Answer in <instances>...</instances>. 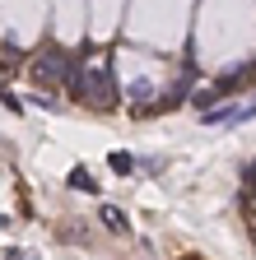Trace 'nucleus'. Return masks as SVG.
<instances>
[{"instance_id":"f257e3e1","label":"nucleus","mask_w":256,"mask_h":260,"mask_svg":"<svg viewBox=\"0 0 256 260\" xmlns=\"http://www.w3.org/2000/svg\"><path fill=\"white\" fill-rule=\"evenodd\" d=\"M70 98H75V103H89V107H98V112L117 107L121 88H117V75H112V65H93V70L75 75V84H70Z\"/></svg>"},{"instance_id":"f03ea898","label":"nucleus","mask_w":256,"mask_h":260,"mask_svg":"<svg viewBox=\"0 0 256 260\" xmlns=\"http://www.w3.org/2000/svg\"><path fill=\"white\" fill-rule=\"evenodd\" d=\"M33 79H66V84H75V70H70V60H66V51H56V47H47L38 60H33Z\"/></svg>"},{"instance_id":"7ed1b4c3","label":"nucleus","mask_w":256,"mask_h":260,"mask_svg":"<svg viewBox=\"0 0 256 260\" xmlns=\"http://www.w3.org/2000/svg\"><path fill=\"white\" fill-rule=\"evenodd\" d=\"M205 125H242V103H229V107H219V112H201Z\"/></svg>"},{"instance_id":"20e7f679","label":"nucleus","mask_w":256,"mask_h":260,"mask_svg":"<svg viewBox=\"0 0 256 260\" xmlns=\"http://www.w3.org/2000/svg\"><path fill=\"white\" fill-rule=\"evenodd\" d=\"M98 218L112 228V233H126V214H121L117 205H103V209H98Z\"/></svg>"},{"instance_id":"39448f33","label":"nucleus","mask_w":256,"mask_h":260,"mask_svg":"<svg viewBox=\"0 0 256 260\" xmlns=\"http://www.w3.org/2000/svg\"><path fill=\"white\" fill-rule=\"evenodd\" d=\"M75 190H98V186H93V172L89 168H70V177H66Z\"/></svg>"},{"instance_id":"423d86ee","label":"nucleus","mask_w":256,"mask_h":260,"mask_svg":"<svg viewBox=\"0 0 256 260\" xmlns=\"http://www.w3.org/2000/svg\"><path fill=\"white\" fill-rule=\"evenodd\" d=\"M107 162H112V172H121V177H126V172H135V158H131V153H112Z\"/></svg>"},{"instance_id":"0eeeda50","label":"nucleus","mask_w":256,"mask_h":260,"mask_svg":"<svg viewBox=\"0 0 256 260\" xmlns=\"http://www.w3.org/2000/svg\"><path fill=\"white\" fill-rule=\"evenodd\" d=\"M0 103H5V107H10V112H23V103H19V98H14V93H10V88H0Z\"/></svg>"},{"instance_id":"6e6552de","label":"nucleus","mask_w":256,"mask_h":260,"mask_svg":"<svg viewBox=\"0 0 256 260\" xmlns=\"http://www.w3.org/2000/svg\"><path fill=\"white\" fill-rule=\"evenodd\" d=\"M5 260H33V255H28V251H19V246H10V251H5Z\"/></svg>"},{"instance_id":"1a4fd4ad","label":"nucleus","mask_w":256,"mask_h":260,"mask_svg":"<svg viewBox=\"0 0 256 260\" xmlns=\"http://www.w3.org/2000/svg\"><path fill=\"white\" fill-rule=\"evenodd\" d=\"M247 218H251V237H256V205H247Z\"/></svg>"},{"instance_id":"9d476101","label":"nucleus","mask_w":256,"mask_h":260,"mask_svg":"<svg viewBox=\"0 0 256 260\" xmlns=\"http://www.w3.org/2000/svg\"><path fill=\"white\" fill-rule=\"evenodd\" d=\"M186 260H196V255H186Z\"/></svg>"}]
</instances>
